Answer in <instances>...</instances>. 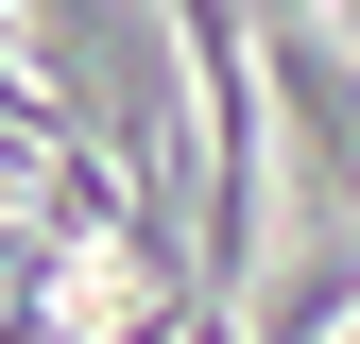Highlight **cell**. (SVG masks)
I'll return each mask as SVG.
<instances>
[{"label": "cell", "mask_w": 360, "mask_h": 344, "mask_svg": "<svg viewBox=\"0 0 360 344\" xmlns=\"http://www.w3.org/2000/svg\"><path fill=\"white\" fill-rule=\"evenodd\" d=\"M172 52H189V104H206V310L240 327L257 310V104H275V69H257L240 0H172Z\"/></svg>", "instance_id": "6da1fadb"}, {"label": "cell", "mask_w": 360, "mask_h": 344, "mask_svg": "<svg viewBox=\"0 0 360 344\" xmlns=\"http://www.w3.org/2000/svg\"><path fill=\"white\" fill-rule=\"evenodd\" d=\"M257 69H275V121H292V172H309V224L360 241V52L326 18H275L257 35Z\"/></svg>", "instance_id": "7a4b0ae2"}]
</instances>
